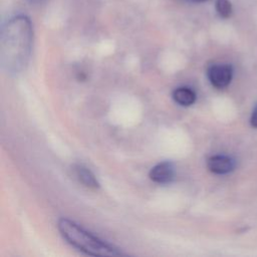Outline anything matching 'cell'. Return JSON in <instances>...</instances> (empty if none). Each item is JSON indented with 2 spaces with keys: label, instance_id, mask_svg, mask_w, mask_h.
<instances>
[{
  "label": "cell",
  "instance_id": "obj_1",
  "mask_svg": "<svg viewBox=\"0 0 257 257\" xmlns=\"http://www.w3.org/2000/svg\"><path fill=\"white\" fill-rule=\"evenodd\" d=\"M33 42V29L25 15L10 18L1 31V64L9 74L19 73L26 65Z\"/></svg>",
  "mask_w": 257,
  "mask_h": 257
},
{
  "label": "cell",
  "instance_id": "obj_2",
  "mask_svg": "<svg viewBox=\"0 0 257 257\" xmlns=\"http://www.w3.org/2000/svg\"><path fill=\"white\" fill-rule=\"evenodd\" d=\"M62 237L77 250L91 256H119L123 255L113 245L99 239L78 224L62 218L57 224Z\"/></svg>",
  "mask_w": 257,
  "mask_h": 257
},
{
  "label": "cell",
  "instance_id": "obj_3",
  "mask_svg": "<svg viewBox=\"0 0 257 257\" xmlns=\"http://www.w3.org/2000/svg\"><path fill=\"white\" fill-rule=\"evenodd\" d=\"M233 77V68L229 64L217 63L208 68V78L211 84L216 88H225Z\"/></svg>",
  "mask_w": 257,
  "mask_h": 257
},
{
  "label": "cell",
  "instance_id": "obj_4",
  "mask_svg": "<svg viewBox=\"0 0 257 257\" xmlns=\"http://www.w3.org/2000/svg\"><path fill=\"white\" fill-rule=\"evenodd\" d=\"M175 176V168L171 162H162L150 171V178L157 184H168Z\"/></svg>",
  "mask_w": 257,
  "mask_h": 257
},
{
  "label": "cell",
  "instance_id": "obj_5",
  "mask_svg": "<svg viewBox=\"0 0 257 257\" xmlns=\"http://www.w3.org/2000/svg\"><path fill=\"white\" fill-rule=\"evenodd\" d=\"M207 167L214 174L224 175L232 172L235 168V162L232 158L224 155H215L208 159Z\"/></svg>",
  "mask_w": 257,
  "mask_h": 257
},
{
  "label": "cell",
  "instance_id": "obj_6",
  "mask_svg": "<svg viewBox=\"0 0 257 257\" xmlns=\"http://www.w3.org/2000/svg\"><path fill=\"white\" fill-rule=\"evenodd\" d=\"M73 172L76 179L85 187L89 189H97L99 187L95 176L86 167L82 165H76L73 167Z\"/></svg>",
  "mask_w": 257,
  "mask_h": 257
},
{
  "label": "cell",
  "instance_id": "obj_7",
  "mask_svg": "<svg viewBox=\"0 0 257 257\" xmlns=\"http://www.w3.org/2000/svg\"><path fill=\"white\" fill-rule=\"evenodd\" d=\"M173 98L182 106H190L196 100V93L190 87L181 86L173 91Z\"/></svg>",
  "mask_w": 257,
  "mask_h": 257
},
{
  "label": "cell",
  "instance_id": "obj_8",
  "mask_svg": "<svg viewBox=\"0 0 257 257\" xmlns=\"http://www.w3.org/2000/svg\"><path fill=\"white\" fill-rule=\"evenodd\" d=\"M216 11L222 18H228L231 16L233 8L229 0H216Z\"/></svg>",
  "mask_w": 257,
  "mask_h": 257
},
{
  "label": "cell",
  "instance_id": "obj_9",
  "mask_svg": "<svg viewBox=\"0 0 257 257\" xmlns=\"http://www.w3.org/2000/svg\"><path fill=\"white\" fill-rule=\"evenodd\" d=\"M250 123L253 127L257 128V105L254 107V109L252 111V114L250 117Z\"/></svg>",
  "mask_w": 257,
  "mask_h": 257
},
{
  "label": "cell",
  "instance_id": "obj_10",
  "mask_svg": "<svg viewBox=\"0 0 257 257\" xmlns=\"http://www.w3.org/2000/svg\"><path fill=\"white\" fill-rule=\"evenodd\" d=\"M183 2H188V3H202V2H206L208 0H181Z\"/></svg>",
  "mask_w": 257,
  "mask_h": 257
},
{
  "label": "cell",
  "instance_id": "obj_11",
  "mask_svg": "<svg viewBox=\"0 0 257 257\" xmlns=\"http://www.w3.org/2000/svg\"><path fill=\"white\" fill-rule=\"evenodd\" d=\"M29 2H31V3H37V2H39V1H41V0H28Z\"/></svg>",
  "mask_w": 257,
  "mask_h": 257
}]
</instances>
